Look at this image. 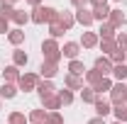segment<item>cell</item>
<instances>
[{
    "instance_id": "f1b7e54d",
    "label": "cell",
    "mask_w": 127,
    "mask_h": 124,
    "mask_svg": "<svg viewBox=\"0 0 127 124\" xmlns=\"http://www.w3.org/2000/svg\"><path fill=\"white\" fill-rule=\"evenodd\" d=\"M7 124H30V119L25 117V112H10L7 114Z\"/></svg>"
},
{
    "instance_id": "60d3db41",
    "label": "cell",
    "mask_w": 127,
    "mask_h": 124,
    "mask_svg": "<svg viewBox=\"0 0 127 124\" xmlns=\"http://www.w3.org/2000/svg\"><path fill=\"white\" fill-rule=\"evenodd\" d=\"M25 2H27L30 7H39V5H42V0H25Z\"/></svg>"
},
{
    "instance_id": "d6986e66",
    "label": "cell",
    "mask_w": 127,
    "mask_h": 124,
    "mask_svg": "<svg viewBox=\"0 0 127 124\" xmlns=\"http://www.w3.org/2000/svg\"><path fill=\"white\" fill-rule=\"evenodd\" d=\"M17 95V85L15 83H2V88H0V100H12Z\"/></svg>"
},
{
    "instance_id": "f6af8a7d",
    "label": "cell",
    "mask_w": 127,
    "mask_h": 124,
    "mask_svg": "<svg viewBox=\"0 0 127 124\" xmlns=\"http://www.w3.org/2000/svg\"><path fill=\"white\" fill-rule=\"evenodd\" d=\"M125 105H127V95H125Z\"/></svg>"
},
{
    "instance_id": "83f0119b",
    "label": "cell",
    "mask_w": 127,
    "mask_h": 124,
    "mask_svg": "<svg viewBox=\"0 0 127 124\" xmlns=\"http://www.w3.org/2000/svg\"><path fill=\"white\" fill-rule=\"evenodd\" d=\"M112 114H115V122H127V105H112Z\"/></svg>"
},
{
    "instance_id": "7dc6e473",
    "label": "cell",
    "mask_w": 127,
    "mask_h": 124,
    "mask_svg": "<svg viewBox=\"0 0 127 124\" xmlns=\"http://www.w3.org/2000/svg\"><path fill=\"white\" fill-rule=\"evenodd\" d=\"M0 107H2V100H0Z\"/></svg>"
},
{
    "instance_id": "52a82bcc",
    "label": "cell",
    "mask_w": 127,
    "mask_h": 124,
    "mask_svg": "<svg viewBox=\"0 0 127 124\" xmlns=\"http://www.w3.org/2000/svg\"><path fill=\"white\" fill-rule=\"evenodd\" d=\"M93 68H95V71H100L103 76H112V61H110V56H98Z\"/></svg>"
},
{
    "instance_id": "9a60e30c",
    "label": "cell",
    "mask_w": 127,
    "mask_h": 124,
    "mask_svg": "<svg viewBox=\"0 0 127 124\" xmlns=\"http://www.w3.org/2000/svg\"><path fill=\"white\" fill-rule=\"evenodd\" d=\"M7 41H10L12 46H20V44L25 41V32H22V27H15V29L7 32Z\"/></svg>"
},
{
    "instance_id": "44dd1931",
    "label": "cell",
    "mask_w": 127,
    "mask_h": 124,
    "mask_svg": "<svg viewBox=\"0 0 127 124\" xmlns=\"http://www.w3.org/2000/svg\"><path fill=\"white\" fill-rule=\"evenodd\" d=\"M47 117H49L47 109H32L27 119H30V124H44V122H47Z\"/></svg>"
},
{
    "instance_id": "8fae6325",
    "label": "cell",
    "mask_w": 127,
    "mask_h": 124,
    "mask_svg": "<svg viewBox=\"0 0 127 124\" xmlns=\"http://www.w3.org/2000/svg\"><path fill=\"white\" fill-rule=\"evenodd\" d=\"M64 85H66V90H81L83 88V78L81 76H71V73H66V78H64Z\"/></svg>"
},
{
    "instance_id": "ee69618b",
    "label": "cell",
    "mask_w": 127,
    "mask_h": 124,
    "mask_svg": "<svg viewBox=\"0 0 127 124\" xmlns=\"http://www.w3.org/2000/svg\"><path fill=\"white\" fill-rule=\"evenodd\" d=\"M112 124H125V122H112Z\"/></svg>"
},
{
    "instance_id": "2e32d148",
    "label": "cell",
    "mask_w": 127,
    "mask_h": 124,
    "mask_svg": "<svg viewBox=\"0 0 127 124\" xmlns=\"http://www.w3.org/2000/svg\"><path fill=\"white\" fill-rule=\"evenodd\" d=\"M98 37H100V39H115V37H117V29H115L112 24H108V22H100Z\"/></svg>"
},
{
    "instance_id": "5bb4252c",
    "label": "cell",
    "mask_w": 127,
    "mask_h": 124,
    "mask_svg": "<svg viewBox=\"0 0 127 124\" xmlns=\"http://www.w3.org/2000/svg\"><path fill=\"white\" fill-rule=\"evenodd\" d=\"M2 78H5V83H20V68H17V66H7V68H5V71H2Z\"/></svg>"
},
{
    "instance_id": "484cf974",
    "label": "cell",
    "mask_w": 127,
    "mask_h": 124,
    "mask_svg": "<svg viewBox=\"0 0 127 124\" xmlns=\"http://www.w3.org/2000/svg\"><path fill=\"white\" fill-rule=\"evenodd\" d=\"M59 22L64 24V29L68 32L73 24H76V17H73V12H59Z\"/></svg>"
},
{
    "instance_id": "e575fe53",
    "label": "cell",
    "mask_w": 127,
    "mask_h": 124,
    "mask_svg": "<svg viewBox=\"0 0 127 124\" xmlns=\"http://www.w3.org/2000/svg\"><path fill=\"white\" fill-rule=\"evenodd\" d=\"M115 44H117V49H120V51H125V54H127V34H125V32L115 37Z\"/></svg>"
},
{
    "instance_id": "ba28073f",
    "label": "cell",
    "mask_w": 127,
    "mask_h": 124,
    "mask_svg": "<svg viewBox=\"0 0 127 124\" xmlns=\"http://www.w3.org/2000/svg\"><path fill=\"white\" fill-rule=\"evenodd\" d=\"M78 51H81V44L78 41H66L61 46V56H66V59H78Z\"/></svg>"
},
{
    "instance_id": "3957f363",
    "label": "cell",
    "mask_w": 127,
    "mask_h": 124,
    "mask_svg": "<svg viewBox=\"0 0 127 124\" xmlns=\"http://www.w3.org/2000/svg\"><path fill=\"white\" fill-rule=\"evenodd\" d=\"M125 95H127V85L125 83H112L110 88V105H122L125 102Z\"/></svg>"
},
{
    "instance_id": "74e56055",
    "label": "cell",
    "mask_w": 127,
    "mask_h": 124,
    "mask_svg": "<svg viewBox=\"0 0 127 124\" xmlns=\"http://www.w3.org/2000/svg\"><path fill=\"white\" fill-rule=\"evenodd\" d=\"M88 2H91V7H105V5H108V0H88Z\"/></svg>"
},
{
    "instance_id": "6da1fadb",
    "label": "cell",
    "mask_w": 127,
    "mask_h": 124,
    "mask_svg": "<svg viewBox=\"0 0 127 124\" xmlns=\"http://www.w3.org/2000/svg\"><path fill=\"white\" fill-rule=\"evenodd\" d=\"M59 20V10L54 7H47V5H39V7H32V15H30V22L34 24H44V22H56Z\"/></svg>"
},
{
    "instance_id": "603a6c76",
    "label": "cell",
    "mask_w": 127,
    "mask_h": 124,
    "mask_svg": "<svg viewBox=\"0 0 127 124\" xmlns=\"http://www.w3.org/2000/svg\"><path fill=\"white\" fill-rule=\"evenodd\" d=\"M10 22H15L17 27H25V24L30 22V12H25V10H17V7H15V12H12V17H10Z\"/></svg>"
},
{
    "instance_id": "7402d4cb",
    "label": "cell",
    "mask_w": 127,
    "mask_h": 124,
    "mask_svg": "<svg viewBox=\"0 0 127 124\" xmlns=\"http://www.w3.org/2000/svg\"><path fill=\"white\" fill-rule=\"evenodd\" d=\"M112 78L117 83H125L127 80V63H115L112 66Z\"/></svg>"
},
{
    "instance_id": "ac0fdd59",
    "label": "cell",
    "mask_w": 127,
    "mask_h": 124,
    "mask_svg": "<svg viewBox=\"0 0 127 124\" xmlns=\"http://www.w3.org/2000/svg\"><path fill=\"white\" fill-rule=\"evenodd\" d=\"M86 83H88V88H95V85H98V83H100V80H103V73H100V71H95V68H91V71H86Z\"/></svg>"
},
{
    "instance_id": "4fadbf2b",
    "label": "cell",
    "mask_w": 127,
    "mask_h": 124,
    "mask_svg": "<svg viewBox=\"0 0 127 124\" xmlns=\"http://www.w3.org/2000/svg\"><path fill=\"white\" fill-rule=\"evenodd\" d=\"M98 41H100V37H98L95 32H83V37H81V46H83V49L98 46Z\"/></svg>"
},
{
    "instance_id": "f546056e",
    "label": "cell",
    "mask_w": 127,
    "mask_h": 124,
    "mask_svg": "<svg viewBox=\"0 0 127 124\" xmlns=\"http://www.w3.org/2000/svg\"><path fill=\"white\" fill-rule=\"evenodd\" d=\"M27 61H30V56H27L25 51H20V49H17V51H12V66H17V68H20V66H27Z\"/></svg>"
},
{
    "instance_id": "bcb514c9",
    "label": "cell",
    "mask_w": 127,
    "mask_h": 124,
    "mask_svg": "<svg viewBox=\"0 0 127 124\" xmlns=\"http://www.w3.org/2000/svg\"><path fill=\"white\" fill-rule=\"evenodd\" d=\"M115 2H122V0H115Z\"/></svg>"
},
{
    "instance_id": "ab89813d",
    "label": "cell",
    "mask_w": 127,
    "mask_h": 124,
    "mask_svg": "<svg viewBox=\"0 0 127 124\" xmlns=\"http://www.w3.org/2000/svg\"><path fill=\"white\" fill-rule=\"evenodd\" d=\"M7 32H10L7 22H5V20H0V34H7Z\"/></svg>"
},
{
    "instance_id": "8d00e7d4",
    "label": "cell",
    "mask_w": 127,
    "mask_h": 124,
    "mask_svg": "<svg viewBox=\"0 0 127 124\" xmlns=\"http://www.w3.org/2000/svg\"><path fill=\"white\" fill-rule=\"evenodd\" d=\"M110 61H112V66H115V63H125V61H127V54L117 49V51H115V54L110 56Z\"/></svg>"
},
{
    "instance_id": "d590c367",
    "label": "cell",
    "mask_w": 127,
    "mask_h": 124,
    "mask_svg": "<svg viewBox=\"0 0 127 124\" xmlns=\"http://www.w3.org/2000/svg\"><path fill=\"white\" fill-rule=\"evenodd\" d=\"M44 124H64L61 112H49V117H47V122H44Z\"/></svg>"
},
{
    "instance_id": "277c9868",
    "label": "cell",
    "mask_w": 127,
    "mask_h": 124,
    "mask_svg": "<svg viewBox=\"0 0 127 124\" xmlns=\"http://www.w3.org/2000/svg\"><path fill=\"white\" fill-rule=\"evenodd\" d=\"M20 90H25V93H30V90H37V85H39V73H25V76L20 78Z\"/></svg>"
},
{
    "instance_id": "d6a6232c",
    "label": "cell",
    "mask_w": 127,
    "mask_h": 124,
    "mask_svg": "<svg viewBox=\"0 0 127 124\" xmlns=\"http://www.w3.org/2000/svg\"><path fill=\"white\" fill-rule=\"evenodd\" d=\"M15 12V7L10 5V2H0V20H5V22H10V17Z\"/></svg>"
},
{
    "instance_id": "9c48e42d",
    "label": "cell",
    "mask_w": 127,
    "mask_h": 124,
    "mask_svg": "<svg viewBox=\"0 0 127 124\" xmlns=\"http://www.w3.org/2000/svg\"><path fill=\"white\" fill-rule=\"evenodd\" d=\"M108 24H112L115 29H120V27H125V24H127V17L122 15V10H110V15H108Z\"/></svg>"
},
{
    "instance_id": "7bdbcfd3",
    "label": "cell",
    "mask_w": 127,
    "mask_h": 124,
    "mask_svg": "<svg viewBox=\"0 0 127 124\" xmlns=\"http://www.w3.org/2000/svg\"><path fill=\"white\" fill-rule=\"evenodd\" d=\"M0 2H10V5H15L17 0H0Z\"/></svg>"
},
{
    "instance_id": "b9f144b4",
    "label": "cell",
    "mask_w": 127,
    "mask_h": 124,
    "mask_svg": "<svg viewBox=\"0 0 127 124\" xmlns=\"http://www.w3.org/2000/svg\"><path fill=\"white\" fill-rule=\"evenodd\" d=\"M88 124H105V119H103V117H93Z\"/></svg>"
},
{
    "instance_id": "1f68e13d",
    "label": "cell",
    "mask_w": 127,
    "mask_h": 124,
    "mask_svg": "<svg viewBox=\"0 0 127 124\" xmlns=\"http://www.w3.org/2000/svg\"><path fill=\"white\" fill-rule=\"evenodd\" d=\"M64 32H66V29H64V24L59 22V20L49 24V34H51V39H59V37H64Z\"/></svg>"
},
{
    "instance_id": "4316f807",
    "label": "cell",
    "mask_w": 127,
    "mask_h": 124,
    "mask_svg": "<svg viewBox=\"0 0 127 124\" xmlns=\"http://www.w3.org/2000/svg\"><path fill=\"white\" fill-rule=\"evenodd\" d=\"M81 100H83V102H88V105H95L98 93H95L93 88H81Z\"/></svg>"
},
{
    "instance_id": "7c38bea8",
    "label": "cell",
    "mask_w": 127,
    "mask_h": 124,
    "mask_svg": "<svg viewBox=\"0 0 127 124\" xmlns=\"http://www.w3.org/2000/svg\"><path fill=\"white\" fill-rule=\"evenodd\" d=\"M42 105H44V109H49V112H59V107H61V100H59V95H47V97H42Z\"/></svg>"
},
{
    "instance_id": "ffe728a7",
    "label": "cell",
    "mask_w": 127,
    "mask_h": 124,
    "mask_svg": "<svg viewBox=\"0 0 127 124\" xmlns=\"http://www.w3.org/2000/svg\"><path fill=\"white\" fill-rule=\"evenodd\" d=\"M37 93H39V97H47V95H54V93H56V88H54V83H51V80H39Z\"/></svg>"
},
{
    "instance_id": "8992f818",
    "label": "cell",
    "mask_w": 127,
    "mask_h": 124,
    "mask_svg": "<svg viewBox=\"0 0 127 124\" xmlns=\"http://www.w3.org/2000/svg\"><path fill=\"white\" fill-rule=\"evenodd\" d=\"M110 112H112L110 100H105V97H100V95H98V100H95V117H103V119H105Z\"/></svg>"
},
{
    "instance_id": "7a4b0ae2",
    "label": "cell",
    "mask_w": 127,
    "mask_h": 124,
    "mask_svg": "<svg viewBox=\"0 0 127 124\" xmlns=\"http://www.w3.org/2000/svg\"><path fill=\"white\" fill-rule=\"evenodd\" d=\"M42 54H44V61H54V63H59L64 59L61 56V46L56 44V39H47V41L42 44Z\"/></svg>"
},
{
    "instance_id": "836d02e7",
    "label": "cell",
    "mask_w": 127,
    "mask_h": 124,
    "mask_svg": "<svg viewBox=\"0 0 127 124\" xmlns=\"http://www.w3.org/2000/svg\"><path fill=\"white\" fill-rule=\"evenodd\" d=\"M56 95H59V100H61V107L73 102V93H71V90H66V88H64V90H56Z\"/></svg>"
},
{
    "instance_id": "cb8c5ba5",
    "label": "cell",
    "mask_w": 127,
    "mask_h": 124,
    "mask_svg": "<svg viewBox=\"0 0 127 124\" xmlns=\"http://www.w3.org/2000/svg\"><path fill=\"white\" fill-rule=\"evenodd\" d=\"M93 12V22H108V15H110V7L105 5V7H95L91 10Z\"/></svg>"
},
{
    "instance_id": "e0dca14e",
    "label": "cell",
    "mask_w": 127,
    "mask_h": 124,
    "mask_svg": "<svg viewBox=\"0 0 127 124\" xmlns=\"http://www.w3.org/2000/svg\"><path fill=\"white\" fill-rule=\"evenodd\" d=\"M98 46H100V51H103V56H112V54L117 51L115 39H100V41H98Z\"/></svg>"
},
{
    "instance_id": "f35d334b",
    "label": "cell",
    "mask_w": 127,
    "mask_h": 124,
    "mask_svg": "<svg viewBox=\"0 0 127 124\" xmlns=\"http://www.w3.org/2000/svg\"><path fill=\"white\" fill-rule=\"evenodd\" d=\"M71 5H73L76 10H83V7L88 5V0H71Z\"/></svg>"
},
{
    "instance_id": "d4e9b609",
    "label": "cell",
    "mask_w": 127,
    "mask_h": 124,
    "mask_svg": "<svg viewBox=\"0 0 127 124\" xmlns=\"http://www.w3.org/2000/svg\"><path fill=\"white\" fill-rule=\"evenodd\" d=\"M68 73H71V76H86V66H83V61L73 59V61L68 63Z\"/></svg>"
},
{
    "instance_id": "5b68a950",
    "label": "cell",
    "mask_w": 127,
    "mask_h": 124,
    "mask_svg": "<svg viewBox=\"0 0 127 124\" xmlns=\"http://www.w3.org/2000/svg\"><path fill=\"white\" fill-rule=\"evenodd\" d=\"M56 73H59V63H54V61H42V66H39V76L44 78V80H51Z\"/></svg>"
},
{
    "instance_id": "c3c4849f",
    "label": "cell",
    "mask_w": 127,
    "mask_h": 124,
    "mask_svg": "<svg viewBox=\"0 0 127 124\" xmlns=\"http://www.w3.org/2000/svg\"><path fill=\"white\" fill-rule=\"evenodd\" d=\"M125 63H127V61H125Z\"/></svg>"
},
{
    "instance_id": "4dcf8cb0",
    "label": "cell",
    "mask_w": 127,
    "mask_h": 124,
    "mask_svg": "<svg viewBox=\"0 0 127 124\" xmlns=\"http://www.w3.org/2000/svg\"><path fill=\"white\" fill-rule=\"evenodd\" d=\"M110 88H112V80H110V76H105V78H103V80L93 88V90H95L98 95H103V93H110Z\"/></svg>"
},
{
    "instance_id": "30bf717a",
    "label": "cell",
    "mask_w": 127,
    "mask_h": 124,
    "mask_svg": "<svg viewBox=\"0 0 127 124\" xmlns=\"http://www.w3.org/2000/svg\"><path fill=\"white\" fill-rule=\"evenodd\" d=\"M73 17H76V22H78V24H83V27H91V24H93V12H91L88 7L76 10V12H73Z\"/></svg>"
}]
</instances>
